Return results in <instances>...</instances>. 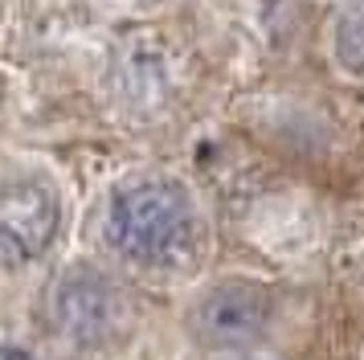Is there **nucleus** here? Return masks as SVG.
<instances>
[{
	"mask_svg": "<svg viewBox=\"0 0 364 360\" xmlns=\"http://www.w3.org/2000/svg\"><path fill=\"white\" fill-rule=\"evenodd\" d=\"M107 238L123 258L139 266L176 270L200 254V213L172 180L123 184L107 205Z\"/></svg>",
	"mask_w": 364,
	"mask_h": 360,
	"instance_id": "1",
	"label": "nucleus"
},
{
	"mask_svg": "<svg viewBox=\"0 0 364 360\" xmlns=\"http://www.w3.org/2000/svg\"><path fill=\"white\" fill-rule=\"evenodd\" d=\"M50 311L58 332H66L78 344H107L127 327L132 303L107 270L95 266H74L53 282Z\"/></svg>",
	"mask_w": 364,
	"mask_h": 360,
	"instance_id": "2",
	"label": "nucleus"
},
{
	"mask_svg": "<svg viewBox=\"0 0 364 360\" xmlns=\"http://www.w3.org/2000/svg\"><path fill=\"white\" fill-rule=\"evenodd\" d=\"M266 319H270V295L258 282L233 278V282H217L213 291L197 299V307L188 315V324L205 344L213 348H242V344L262 336Z\"/></svg>",
	"mask_w": 364,
	"mask_h": 360,
	"instance_id": "3",
	"label": "nucleus"
},
{
	"mask_svg": "<svg viewBox=\"0 0 364 360\" xmlns=\"http://www.w3.org/2000/svg\"><path fill=\"white\" fill-rule=\"evenodd\" d=\"M58 221H62L58 196L41 180H9L4 189V258L9 266L37 258L53 242Z\"/></svg>",
	"mask_w": 364,
	"mask_h": 360,
	"instance_id": "4",
	"label": "nucleus"
},
{
	"mask_svg": "<svg viewBox=\"0 0 364 360\" xmlns=\"http://www.w3.org/2000/svg\"><path fill=\"white\" fill-rule=\"evenodd\" d=\"M336 58L344 70L364 74V0H352L336 21Z\"/></svg>",
	"mask_w": 364,
	"mask_h": 360,
	"instance_id": "5",
	"label": "nucleus"
},
{
	"mask_svg": "<svg viewBox=\"0 0 364 360\" xmlns=\"http://www.w3.org/2000/svg\"><path fill=\"white\" fill-rule=\"evenodd\" d=\"M217 360H274V356H266V352H225Z\"/></svg>",
	"mask_w": 364,
	"mask_h": 360,
	"instance_id": "6",
	"label": "nucleus"
},
{
	"mask_svg": "<svg viewBox=\"0 0 364 360\" xmlns=\"http://www.w3.org/2000/svg\"><path fill=\"white\" fill-rule=\"evenodd\" d=\"M4 360H37V356H29V352H21V348H9V352H4Z\"/></svg>",
	"mask_w": 364,
	"mask_h": 360,
	"instance_id": "7",
	"label": "nucleus"
}]
</instances>
